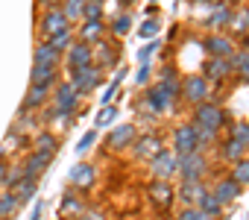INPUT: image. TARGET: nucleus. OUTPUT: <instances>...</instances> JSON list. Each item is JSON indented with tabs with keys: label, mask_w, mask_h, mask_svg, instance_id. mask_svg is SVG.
I'll use <instances>...</instances> for the list:
<instances>
[{
	"label": "nucleus",
	"mask_w": 249,
	"mask_h": 220,
	"mask_svg": "<svg viewBox=\"0 0 249 220\" xmlns=\"http://www.w3.org/2000/svg\"><path fill=\"white\" fill-rule=\"evenodd\" d=\"M205 156L196 150V153H188V156H179V176H182V185H194V182H202L205 176Z\"/></svg>",
	"instance_id": "obj_1"
},
{
	"label": "nucleus",
	"mask_w": 249,
	"mask_h": 220,
	"mask_svg": "<svg viewBox=\"0 0 249 220\" xmlns=\"http://www.w3.org/2000/svg\"><path fill=\"white\" fill-rule=\"evenodd\" d=\"M100 82H103V71H100V65H85V68H79V71H71V85L76 88L79 97L88 94L91 88H97Z\"/></svg>",
	"instance_id": "obj_2"
},
{
	"label": "nucleus",
	"mask_w": 249,
	"mask_h": 220,
	"mask_svg": "<svg viewBox=\"0 0 249 220\" xmlns=\"http://www.w3.org/2000/svg\"><path fill=\"white\" fill-rule=\"evenodd\" d=\"M194 124L196 127H205V129H211V132H217L223 124H226V112L220 106H214V103H199L196 106V115H194Z\"/></svg>",
	"instance_id": "obj_3"
},
{
	"label": "nucleus",
	"mask_w": 249,
	"mask_h": 220,
	"mask_svg": "<svg viewBox=\"0 0 249 220\" xmlns=\"http://www.w3.org/2000/svg\"><path fill=\"white\" fill-rule=\"evenodd\" d=\"M150 170H153V176H156L159 182H167V179L179 170V156H176L173 150H161L159 156L150 159Z\"/></svg>",
	"instance_id": "obj_4"
},
{
	"label": "nucleus",
	"mask_w": 249,
	"mask_h": 220,
	"mask_svg": "<svg viewBox=\"0 0 249 220\" xmlns=\"http://www.w3.org/2000/svg\"><path fill=\"white\" fill-rule=\"evenodd\" d=\"M68 179H71V188H73V191H88V188L97 182V170H94L91 165L79 162V165H73V167H71Z\"/></svg>",
	"instance_id": "obj_5"
},
{
	"label": "nucleus",
	"mask_w": 249,
	"mask_h": 220,
	"mask_svg": "<svg viewBox=\"0 0 249 220\" xmlns=\"http://www.w3.org/2000/svg\"><path fill=\"white\" fill-rule=\"evenodd\" d=\"M135 135H138V127L135 124H117L108 132V147L111 150H123V147L135 144Z\"/></svg>",
	"instance_id": "obj_6"
},
{
	"label": "nucleus",
	"mask_w": 249,
	"mask_h": 220,
	"mask_svg": "<svg viewBox=\"0 0 249 220\" xmlns=\"http://www.w3.org/2000/svg\"><path fill=\"white\" fill-rule=\"evenodd\" d=\"M182 94H185V100H191V103H205L208 100V79L199 73V76H188L185 82H182Z\"/></svg>",
	"instance_id": "obj_7"
},
{
	"label": "nucleus",
	"mask_w": 249,
	"mask_h": 220,
	"mask_svg": "<svg viewBox=\"0 0 249 220\" xmlns=\"http://www.w3.org/2000/svg\"><path fill=\"white\" fill-rule=\"evenodd\" d=\"M50 162H53V156H47V153H30L24 162H21V173L27 176V179H38L47 167H50Z\"/></svg>",
	"instance_id": "obj_8"
},
{
	"label": "nucleus",
	"mask_w": 249,
	"mask_h": 220,
	"mask_svg": "<svg viewBox=\"0 0 249 220\" xmlns=\"http://www.w3.org/2000/svg\"><path fill=\"white\" fill-rule=\"evenodd\" d=\"M199 144H196V135H194V127H179L173 132V153L176 156H188V153H196Z\"/></svg>",
	"instance_id": "obj_9"
},
{
	"label": "nucleus",
	"mask_w": 249,
	"mask_h": 220,
	"mask_svg": "<svg viewBox=\"0 0 249 220\" xmlns=\"http://www.w3.org/2000/svg\"><path fill=\"white\" fill-rule=\"evenodd\" d=\"M76 106H79V94H76V88L71 85V82H65V85H59L56 88V112H76Z\"/></svg>",
	"instance_id": "obj_10"
},
{
	"label": "nucleus",
	"mask_w": 249,
	"mask_h": 220,
	"mask_svg": "<svg viewBox=\"0 0 249 220\" xmlns=\"http://www.w3.org/2000/svg\"><path fill=\"white\" fill-rule=\"evenodd\" d=\"M68 65H71V71H79V68H85V65H94V50H91V44H73L71 50H68Z\"/></svg>",
	"instance_id": "obj_11"
},
{
	"label": "nucleus",
	"mask_w": 249,
	"mask_h": 220,
	"mask_svg": "<svg viewBox=\"0 0 249 220\" xmlns=\"http://www.w3.org/2000/svg\"><path fill=\"white\" fill-rule=\"evenodd\" d=\"M211 194H214V200L226 208V205H231V202L240 197V185H234L231 179H217V185H214Z\"/></svg>",
	"instance_id": "obj_12"
},
{
	"label": "nucleus",
	"mask_w": 249,
	"mask_h": 220,
	"mask_svg": "<svg viewBox=\"0 0 249 220\" xmlns=\"http://www.w3.org/2000/svg\"><path fill=\"white\" fill-rule=\"evenodd\" d=\"M173 106V100L161 91V85H156V88H150L147 91V103H144V109L147 112H153V115H159V112H167V109Z\"/></svg>",
	"instance_id": "obj_13"
},
{
	"label": "nucleus",
	"mask_w": 249,
	"mask_h": 220,
	"mask_svg": "<svg viewBox=\"0 0 249 220\" xmlns=\"http://www.w3.org/2000/svg\"><path fill=\"white\" fill-rule=\"evenodd\" d=\"M62 30H71V27H68V18L62 15V9H50V12L44 15V21H41V33L50 38V36H56V33H62Z\"/></svg>",
	"instance_id": "obj_14"
},
{
	"label": "nucleus",
	"mask_w": 249,
	"mask_h": 220,
	"mask_svg": "<svg viewBox=\"0 0 249 220\" xmlns=\"http://www.w3.org/2000/svg\"><path fill=\"white\" fill-rule=\"evenodd\" d=\"M150 200H153V205H159V208H167V205H173V188H170V182H153L150 185Z\"/></svg>",
	"instance_id": "obj_15"
},
{
	"label": "nucleus",
	"mask_w": 249,
	"mask_h": 220,
	"mask_svg": "<svg viewBox=\"0 0 249 220\" xmlns=\"http://www.w3.org/2000/svg\"><path fill=\"white\" fill-rule=\"evenodd\" d=\"M161 150H164V147H161V138L153 135V132L144 135V138L135 144V156H138V159H153V156H159Z\"/></svg>",
	"instance_id": "obj_16"
},
{
	"label": "nucleus",
	"mask_w": 249,
	"mask_h": 220,
	"mask_svg": "<svg viewBox=\"0 0 249 220\" xmlns=\"http://www.w3.org/2000/svg\"><path fill=\"white\" fill-rule=\"evenodd\" d=\"M205 50L211 53V59H229V56L234 53L231 41H229V38H223V36H211V38L205 41Z\"/></svg>",
	"instance_id": "obj_17"
},
{
	"label": "nucleus",
	"mask_w": 249,
	"mask_h": 220,
	"mask_svg": "<svg viewBox=\"0 0 249 220\" xmlns=\"http://www.w3.org/2000/svg\"><path fill=\"white\" fill-rule=\"evenodd\" d=\"M33 85L53 88V85H56V68H47V65H33Z\"/></svg>",
	"instance_id": "obj_18"
},
{
	"label": "nucleus",
	"mask_w": 249,
	"mask_h": 220,
	"mask_svg": "<svg viewBox=\"0 0 249 220\" xmlns=\"http://www.w3.org/2000/svg\"><path fill=\"white\" fill-rule=\"evenodd\" d=\"M229 73V62L226 59H208L205 62V68H202V76L211 82V79H223Z\"/></svg>",
	"instance_id": "obj_19"
},
{
	"label": "nucleus",
	"mask_w": 249,
	"mask_h": 220,
	"mask_svg": "<svg viewBox=\"0 0 249 220\" xmlns=\"http://www.w3.org/2000/svg\"><path fill=\"white\" fill-rule=\"evenodd\" d=\"M208 188L202 185V182H194V185H182V191H179V197H182V202H185V208H191V205H196L199 202V197L205 194Z\"/></svg>",
	"instance_id": "obj_20"
},
{
	"label": "nucleus",
	"mask_w": 249,
	"mask_h": 220,
	"mask_svg": "<svg viewBox=\"0 0 249 220\" xmlns=\"http://www.w3.org/2000/svg\"><path fill=\"white\" fill-rule=\"evenodd\" d=\"M196 208H199L202 214H208V217H214V220H217V217H220V211H223V205H220V202L214 200V194H211V191H205V194L199 197V202H196Z\"/></svg>",
	"instance_id": "obj_21"
},
{
	"label": "nucleus",
	"mask_w": 249,
	"mask_h": 220,
	"mask_svg": "<svg viewBox=\"0 0 249 220\" xmlns=\"http://www.w3.org/2000/svg\"><path fill=\"white\" fill-rule=\"evenodd\" d=\"M18 197H15V191H3L0 194V220H6V217H12L15 211H18Z\"/></svg>",
	"instance_id": "obj_22"
},
{
	"label": "nucleus",
	"mask_w": 249,
	"mask_h": 220,
	"mask_svg": "<svg viewBox=\"0 0 249 220\" xmlns=\"http://www.w3.org/2000/svg\"><path fill=\"white\" fill-rule=\"evenodd\" d=\"M56 62H59V53L44 41V44H38L36 47V65H47V68H56Z\"/></svg>",
	"instance_id": "obj_23"
},
{
	"label": "nucleus",
	"mask_w": 249,
	"mask_h": 220,
	"mask_svg": "<svg viewBox=\"0 0 249 220\" xmlns=\"http://www.w3.org/2000/svg\"><path fill=\"white\" fill-rule=\"evenodd\" d=\"M36 150L47 153V156H56L59 153V138L50 135V132H41V135H36Z\"/></svg>",
	"instance_id": "obj_24"
},
{
	"label": "nucleus",
	"mask_w": 249,
	"mask_h": 220,
	"mask_svg": "<svg viewBox=\"0 0 249 220\" xmlns=\"http://www.w3.org/2000/svg\"><path fill=\"white\" fill-rule=\"evenodd\" d=\"M36 191H38V179H21L18 182V188H15V197H18V202H30L33 197H36Z\"/></svg>",
	"instance_id": "obj_25"
},
{
	"label": "nucleus",
	"mask_w": 249,
	"mask_h": 220,
	"mask_svg": "<svg viewBox=\"0 0 249 220\" xmlns=\"http://www.w3.org/2000/svg\"><path fill=\"white\" fill-rule=\"evenodd\" d=\"M79 36H82V44H94V41H100V36H103V21H85Z\"/></svg>",
	"instance_id": "obj_26"
},
{
	"label": "nucleus",
	"mask_w": 249,
	"mask_h": 220,
	"mask_svg": "<svg viewBox=\"0 0 249 220\" xmlns=\"http://www.w3.org/2000/svg\"><path fill=\"white\" fill-rule=\"evenodd\" d=\"M82 205H85V202L79 200V191H73V188H71V191H65V197H62V211H65V214H68V211L82 214V211H85Z\"/></svg>",
	"instance_id": "obj_27"
},
{
	"label": "nucleus",
	"mask_w": 249,
	"mask_h": 220,
	"mask_svg": "<svg viewBox=\"0 0 249 220\" xmlns=\"http://www.w3.org/2000/svg\"><path fill=\"white\" fill-rule=\"evenodd\" d=\"M229 24H231V9H229V6H217V9L208 15V27H214V30L229 27Z\"/></svg>",
	"instance_id": "obj_28"
},
{
	"label": "nucleus",
	"mask_w": 249,
	"mask_h": 220,
	"mask_svg": "<svg viewBox=\"0 0 249 220\" xmlns=\"http://www.w3.org/2000/svg\"><path fill=\"white\" fill-rule=\"evenodd\" d=\"M234 185H249V159H240L237 165H231V176H229Z\"/></svg>",
	"instance_id": "obj_29"
},
{
	"label": "nucleus",
	"mask_w": 249,
	"mask_h": 220,
	"mask_svg": "<svg viewBox=\"0 0 249 220\" xmlns=\"http://www.w3.org/2000/svg\"><path fill=\"white\" fill-rule=\"evenodd\" d=\"M56 53H62V50H71L73 47V36H71V30H62V33H56V36H50V41H47Z\"/></svg>",
	"instance_id": "obj_30"
},
{
	"label": "nucleus",
	"mask_w": 249,
	"mask_h": 220,
	"mask_svg": "<svg viewBox=\"0 0 249 220\" xmlns=\"http://www.w3.org/2000/svg\"><path fill=\"white\" fill-rule=\"evenodd\" d=\"M243 153H246V150H243L234 138H229V141L223 144V159H226V162H231V165H237V162L243 159Z\"/></svg>",
	"instance_id": "obj_31"
},
{
	"label": "nucleus",
	"mask_w": 249,
	"mask_h": 220,
	"mask_svg": "<svg viewBox=\"0 0 249 220\" xmlns=\"http://www.w3.org/2000/svg\"><path fill=\"white\" fill-rule=\"evenodd\" d=\"M82 6H85V0H65L62 15L68 18V24H71L73 18H82Z\"/></svg>",
	"instance_id": "obj_32"
},
{
	"label": "nucleus",
	"mask_w": 249,
	"mask_h": 220,
	"mask_svg": "<svg viewBox=\"0 0 249 220\" xmlns=\"http://www.w3.org/2000/svg\"><path fill=\"white\" fill-rule=\"evenodd\" d=\"M226 62H229V71H243L249 65V50H234Z\"/></svg>",
	"instance_id": "obj_33"
},
{
	"label": "nucleus",
	"mask_w": 249,
	"mask_h": 220,
	"mask_svg": "<svg viewBox=\"0 0 249 220\" xmlns=\"http://www.w3.org/2000/svg\"><path fill=\"white\" fill-rule=\"evenodd\" d=\"M44 97H47V88L33 85V91L27 94V109H38V106H44Z\"/></svg>",
	"instance_id": "obj_34"
},
{
	"label": "nucleus",
	"mask_w": 249,
	"mask_h": 220,
	"mask_svg": "<svg viewBox=\"0 0 249 220\" xmlns=\"http://www.w3.org/2000/svg\"><path fill=\"white\" fill-rule=\"evenodd\" d=\"M114 118H117V106H111V103H108V106H103L100 112H97V127H108Z\"/></svg>",
	"instance_id": "obj_35"
},
{
	"label": "nucleus",
	"mask_w": 249,
	"mask_h": 220,
	"mask_svg": "<svg viewBox=\"0 0 249 220\" xmlns=\"http://www.w3.org/2000/svg\"><path fill=\"white\" fill-rule=\"evenodd\" d=\"M82 18H85V21H103V6H100V3H91V0H85Z\"/></svg>",
	"instance_id": "obj_36"
},
{
	"label": "nucleus",
	"mask_w": 249,
	"mask_h": 220,
	"mask_svg": "<svg viewBox=\"0 0 249 220\" xmlns=\"http://www.w3.org/2000/svg\"><path fill=\"white\" fill-rule=\"evenodd\" d=\"M159 30H161V21L150 18V21H144V24L138 27V38H153V36H156Z\"/></svg>",
	"instance_id": "obj_37"
},
{
	"label": "nucleus",
	"mask_w": 249,
	"mask_h": 220,
	"mask_svg": "<svg viewBox=\"0 0 249 220\" xmlns=\"http://www.w3.org/2000/svg\"><path fill=\"white\" fill-rule=\"evenodd\" d=\"M234 33H249V9H240L237 15H234V21L229 24Z\"/></svg>",
	"instance_id": "obj_38"
},
{
	"label": "nucleus",
	"mask_w": 249,
	"mask_h": 220,
	"mask_svg": "<svg viewBox=\"0 0 249 220\" xmlns=\"http://www.w3.org/2000/svg\"><path fill=\"white\" fill-rule=\"evenodd\" d=\"M159 44H161V41H147V44L138 50V65H150V59H153V53L159 50Z\"/></svg>",
	"instance_id": "obj_39"
},
{
	"label": "nucleus",
	"mask_w": 249,
	"mask_h": 220,
	"mask_svg": "<svg viewBox=\"0 0 249 220\" xmlns=\"http://www.w3.org/2000/svg\"><path fill=\"white\" fill-rule=\"evenodd\" d=\"M97 138H100V132H97V129H88V132H85V135L79 138V144H76V153L82 156V153H85L88 147H94V144H97Z\"/></svg>",
	"instance_id": "obj_40"
},
{
	"label": "nucleus",
	"mask_w": 249,
	"mask_h": 220,
	"mask_svg": "<svg viewBox=\"0 0 249 220\" xmlns=\"http://www.w3.org/2000/svg\"><path fill=\"white\" fill-rule=\"evenodd\" d=\"M21 179H24L21 167H15V170H6V176H3V188H6V191H15Z\"/></svg>",
	"instance_id": "obj_41"
},
{
	"label": "nucleus",
	"mask_w": 249,
	"mask_h": 220,
	"mask_svg": "<svg viewBox=\"0 0 249 220\" xmlns=\"http://www.w3.org/2000/svg\"><path fill=\"white\" fill-rule=\"evenodd\" d=\"M231 138H234V141H237V144H240L243 150H249V124H237V127H234V135H231Z\"/></svg>",
	"instance_id": "obj_42"
},
{
	"label": "nucleus",
	"mask_w": 249,
	"mask_h": 220,
	"mask_svg": "<svg viewBox=\"0 0 249 220\" xmlns=\"http://www.w3.org/2000/svg\"><path fill=\"white\" fill-rule=\"evenodd\" d=\"M176 220H214V217H208V214H202L196 205H191V208H182Z\"/></svg>",
	"instance_id": "obj_43"
},
{
	"label": "nucleus",
	"mask_w": 249,
	"mask_h": 220,
	"mask_svg": "<svg viewBox=\"0 0 249 220\" xmlns=\"http://www.w3.org/2000/svg\"><path fill=\"white\" fill-rule=\"evenodd\" d=\"M194 127V135H196V144L202 147V144H211L214 141V135L217 132H211V129H205V127H196V124H191Z\"/></svg>",
	"instance_id": "obj_44"
},
{
	"label": "nucleus",
	"mask_w": 249,
	"mask_h": 220,
	"mask_svg": "<svg viewBox=\"0 0 249 220\" xmlns=\"http://www.w3.org/2000/svg\"><path fill=\"white\" fill-rule=\"evenodd\" d=\"M129 27H132V15H117V21H114V33L117 36H126Z\"/></svg>",
	"instance_id": "obj_45"
},
{
	"label": "nucleus",
	"mask_w": 249,
	"mask_h": 220,
	"mask_svg": "<svg viewBox=\"0 0 249 220\" xmlns=\"http://www.w3.org/2000/svg\"><path fill=\"white\" fill-rule=\"evenodd\" d=\"M97 56H100V62H103V68H108V65L114 62V53H111V47H108V44H100V50H97Z\"/></svg>",
	"instance_id": "obj_46"
},
{
	"label": "nucleus",
	"mask_w": 249,
	"mask_h": 220,
	"mask_svg": "<svg viewBox=\"0 0 249 220\" xmlns=\"http://www.w3.org/2000/svg\"><path fill=\"white\" fill-rule=\"evenodd\" d=\"M147 82H150V65H141V68H138V73H135V85H141V88H144Z\"/></svg>",
	"instance_id": "obj_47"
},
{
	"label": "nucleus",
	"mask_w": 249,
	"mask_h": 220,
	"mask_svg": "<svg viewBox=\"0 0 249 220\" xmlns=\"http://www.w3.org/2000/svg\"><path fill=\"white\" fill-rule=\"evenodd\" d=\"M76 220H106V217H103L100 211H88V208H85V211H82V214H79Z\"/></svg>",
	"instance_id": "obj_48"
},
{
	"label": "nucleus",
	"mask_w": 249,
	"mask_h": 220,
	"mask_svg": "<svg viewBox=\"0 0 249 220\" xmlns=\"http://www.w3.org/2000/svg\"><path fill=\"white\" fill-rule=\"evenodd\" d=\"M41 211H44V202H36L30 211V220H41Z\"/></svg>",
	"instance_id": "obj_49"
},
{
	"label": "nucleus",
	"mask_w": 249,
	"mask_h": 220,
	"mask_svg": "<svg viewBox=\"0 0 249 220\" xmlns=\"http://www.w3.org/2000/svg\"><path fill=\"white\" fill-rule=\"evenodd\" d=\"M6 170H9V167H6V162L0 159V185H3V176H6Z\"/></svg>",
	"instance_id": "obj_50"
},
{
	"label": "nucleus",
	"mask_w": 249,
	"mask_h": 220,
	"mask_svg": "<svg viewBox=\"0 0 249 220\" xmlns=\"http://www.w3.org/2000/svg\"><path fill=\"white\" fill-rule=\"evenodd\" d=\"M41 3H47V6H56V3H62V0H41Z\"/></svg>",
	"instance_id": "obj_51"
},
{
	"label": "nucleus",
	"mask_w": 249,
	"mask_h": 220,
	"mask_svg": "<svg viewBox=\"0 0 249 220\" xmlns=\"http://www.w3.org/2000/svg\"><path fill=\"white\" fill-rule=\"evenodd\" d=\"M240 73H243V79H246V82H249V65H246V68H243V71H240Z\"/></svg>",
	"instance_id": "obj_52"
},
{
	"label": "nucleus",
	"mask_w": 249,
	"mask_h": 220,
	"mask_svg": "<svg viewBox=\"0 0 249 220\" xmlns=\"http://www.w3.org/2000/svg\"><path fill=\"white\" fill-rule=\"evenodd\" d=\"M243 50H249V33H246V41H243Z\"/></svg>",
	"instance_id": "obj_53"
},
{
	"label": "nucleus",
	"mask_w": 249,
	"mask_h": 220,
	"mask_svg": "<svg viewBox=\"0 0 249 220\" xmlns=\"http://www.w3.org/2000/svg\"><path fill=\"white\" fill-rule=\"evenodd\" d=\"M117 3H132V0H117Z\"/></svg>",
	"instance_id": "obj_54"
},
{
	"label": "nucleus",
	"mask_w": 249,
	"mask_h": 220,
	"mask_svg": "<svg viewBox=\"0 0 249 220\" xmlns=\"http://www.w3.org/2000/svg\"><path fill=\"white\" fill-rule=\"evenodd\" d=\"M91 3H103V0H91Z\"/></svg>",
	"instance_id": "obj_55"
}]
</instances>
